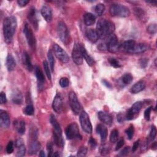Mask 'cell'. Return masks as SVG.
Returning <instances> with one entry per match:
<instances>
[{
    "label": "cell",
    "instance_id": "6da1fadb",
    "mask_svg": "<svg viewBox=\"0 0 157 157\" xmlns=\"http://www.w3.org/2000/svg\"><path fill=\"white\" fill-rule=\"evenodd\" d=\"M17 26V18L14 16L7 17L3 21V33L4 41L7 44L12 42Z\"/></svg>",
    "mask_w": 157,
    "mask_h": 157
},
{
    "label": "cell",
    "instance_id": "7a4b0ae2",
    "mask_svg": "<svg viewBox=\"0 0 157 157\" xmlns=\"http://www.w3.org/2000/svg\"><path fill=\"white\" fill-rule=\"evenodd\" d=\"M115 29L113 23L105 19H99L96 25V32L99 38L105 39L113 34Z\"/></svg>",
    "mask_w": 157,
    "mask_h": 157
},
{
    "label": "cell",
    "instance_id": "3957f363",
    "mask_svg": "<svg viewBox=\"0 0 157 157\" xmlns=\"http://www.w3.org/2000/svg\"><path fill=\"white\" fill-rule=\"evenodd\" d=\"M109 12L113 17H126L130 15L129 9L127 7L120 4H112L109 9Z\"/></svg>",
    "mask_w": 157,
    "mask_h": 157
},
{
    "label": "cell",
    "instance_id": "277c9868",
    "mask_svg": "<svg viewBox=\"0 0 157 157\" xmlns=\"http://www.w3.org/2000/svg\"><path fill=\"white\" fill-rule=\"evenodd\" d=\"M65 134L67 139L69 140L82 139V136L79 132L78 125L75 123H72L67 126Z\"/></svg>",
    "mask_w": 157,
    "mask_h": 157
},
{
    "label": "cell",
    "instance_id": "5b68a950",
    "mask_svg": "<svg viewBox=\"0 0 157 157\" xmlns=\"http://www.w3.org/2000/svg\"><path fill=\"white\" fill-rule=\"evenodd\" d=\"M80 123L82 129L88 134L92 132V124L91 123L88 113L83 110L80 114Z\"/></svg>",
    "mask_w": 157,
    "mask_h": 157
},
{
    "label": "cell",
    "instance_id": "8992f818",
    "mask_svg": "<svg viewBox=\"0 0 157 157\" xmlns=\"http://www.w3.org/2000/svg\"><path fill=\"white\" fill-rule=\"evenodd\" d=\"M23 33L25 35L26 40L28 42V44L30 47L35 50L36 47V37L34 35V33L31 28V27L29 26V25L26 23L25 26H24V29H23Z\"/></svg>",
    "mask_w": 157,
    "mask_h": 157
},
{
    "label": "cell",
    "instance_id": "52a82bcc",
    "mask_svg": "<svg viewBox=\"0 0 157 157\" xmlns=\"http://www.w3.org/2000/svg\"><path fill=\"white\" fill-rule=\"evenodd\" d=\"M105 44L107 45V50L110 53L117 52L120 48L118 38L114 34H112L107 37Z\"/></svg>",
    "mask_w": 157,
    "mask_h": 157
},
{
    "label": "cell",
    "instance_id": "ba28073f",
    "mask_svg": "<svg viewBox=\"0 0 157 157\" xmlns=\"http://www.w3.org/2000/svg\"><path fill=\"white\" fill-rule=\"evenodd\" d=\"M57 32L60 40L64 44H67L69 40V33L66 25L63 22L60 21L58 24Z\"/></svg>",
    "mask_w": 157,
    "mask_h": 157
},
{
    "label": "cell",
    "instance_id": "9c48e42d",
    "mask_svg": "<svg viewBox=\"0 0 157 157\" xmlns=\"http://www.w3.org/2000/svg\"><path fill=\"white\" fill-rule=\"evenodd\" d=\"M69 102L74 113L78 115L81 110V105L78 100L76 94L74 91L70 92L69 94Z\"/></svg>",
    "mask_w": 157,
    "mask_h": 157
},
{
    "label": "cell",
    "instance_id": "30bf717a",
    "mask_svg": "<svg viewBox=\"0 0 157 157\" xmlns=\"http://www.w3.org/2000/svg\"><path fill=\"white\" fill-rule=\"evenodd\" d=\"M143 106V102L141 101H137L135 102L130 109L126 112L125 115L126 120H132L134 118L136 115L139 113L140 110H141Z\"/></svg>",
    "mask_w": 157,
    "mask_h": 157
},
{
    "label": "cell",
    "instance_id": "8fae6325",
    "mask_svg": "<svg viewBox=\"0 0 157 157\" xmlns=\"http://www.w3.org/2000/svg\"><path fill=\"white\" fill-rule=\"evenodd\" d=\"M72 58L74 62L77 64L80 65L83 63V56L81 52L80 44L78 43H75L73 47L72 52Z\"/></svg>",
    "mask_w": 157,
    "mask_h": 157
},
{
    "label": "cell",
    "instance_id": "7c38bea8",
    "mask_svg": "<svg viewBox=\"0 0 157 157\" xmlns=\"http://www.w3.org/2000/svg\"><path fill=\"white\" fill-rule=\"evenodd\" d=\"M53 50L56 57L63 63H67L69 61V57L67 53L58 44H55L53 46Z\"/></svg>",
    "mask_w": 157,
    "mask_h": 157
},
{
    "label": "cell",
    "instance_id": "4fadbf2b",
    "mask_svg": "<svg viewBox=\"0 0 157 157\" xmlns=\"http://www.w3.org/2000/svg\"><path fill=\"white\" fill-rule=\"evenodd\" d=\"M150 48V46L147 44L145 43H138L135 42L129 50L128 52V53L131 54H138L145 52Z\"/></svg>",
    "mask_w": 157,
    "mask_h": 157
},
{
    "label": "cell",
    "instance_id": "5bb4252c",
    "mask_svg": "<svg viewBox=\"0 0 157 157\" xmlns=\"http://www.w3.org/2000/svg\"><path fill=\"white\" fill-rule=\"evenodd\" d=\"M63 98L61 94L59 93H58L52 102V107L53 109L57 113H60L61 111L63 109Z\"/></svg>",
    "mask_w": 157,
    "mask_h": 157
},
{
    "label": "cell",
    "instance_id": "9a60e30c",
    "mask_svg": "<svg viewBox=\"0 0 157 157\" xmlns=\"http://www.w3.org/2000/svg\"><path fill=\"white\" fill-rule=\"evenodd\" d=\"M15 146L17 148L16 156L18 157L23 156L26 152V147L24 144L23 140L21 138L17 139L15 142Z\"/></svg>",
    "mask_w": 157,
    "mask_h": 157
},
{
    "label": "cell",
    "instance_id": "2e32d148",
    "mask_svg": "<svg viewBox=\"0 0 157 157\" xmlns=\"http://www.w3.org/2000/svg\"><path fill=\"white\" fill-rule=\"evenodd\" d=\"M10 123V118L7 112L5 110H0V125L3 128H7Z\"/></svg>",
    "mask_w": 157,
    "mask_h": 157
},
{
    "label": "cell",
    "instance_id": "e0dca14e",
    "mask_svg": "<svg viewBox=\"0 0 157 157\" xmlns=\"http://www.w3.org/2000/svg\"><path fill=\"white\" fill-rule=\"evenodd\" d=\"M99 120L107 125H111L112 123V117L110 114L103 111H99L98 113Z\"/></svg>",
    "mask_w": 157,
    "mask_h": 157
},
{
    "label": "cell",
    "instance_id": "ac0fdd59",
    "mask_svg": "<svg viewBox=\"0 0 157 157\" xmlns=\"http://www.w3.org/2000/svg\"><path fill=\"white\" fill-rule=\"evenodd\" d=\"M28 18L31 23V24L33 26L34 29H37L38 28V20L36 17V9L34 7H31L28 14Z\"/></svg>",
    "mask_w": 157,
    "mask_h": 157
},
{
    "label": "cell",
    "instance_id": "d6986e66",
    "mask_svg": "<svg viewBox=\"0 0 157 157\" xmlns=\"http://www.w3.org/2000/svg\"><path fill=\"white\" fill-rule=\"evenodd\" d=\"M34 71H35V75L36 76L37 83H38V87L40 89L44 86V83L45 82V77L44 75V74L41 69L39 66H36Z\"/></svg>",
    "mask_w": 157,
    "mask_h": 157
},
{
    "label": "cell",
    "instance_id": "ffe728a7",
    "mask_svg": "<svg viewBox=\"0 0 157 157\" xmlns=\"http://www.w3.org/2000/svg\"><path fill=\"white\" fill-rule=\"evenodd\" d=\"M41 14L46 21L50 22L52 20V10L48 6H43L40 10Z\"/></svg>",
    "mask_w": 157,
    "mask_h": 157
},
{
    "label": "cell",
    "instance_id": "44dd1931",
    "mask_svg": "<svg viewBox=\"0 0 157 157\" xmlns=\"http://www.w3.org/2000/svg\"><path fill=\"white\" fill-rule=\"evenodd\" d=\"M146 83L144 80H140L136 82L130 89V92L132 94H137L145 89Z\"/></svg>",
    "mask_w": 157,
    "mask_h": 157
},
{
    "label": "cell",
    "instance_id": "7402d4cb",
    "mask_svg": "<svg viewBox=\"0 0 157 157\" xmlns=\"http://www.w3.org/2000/svg\"><path fill=\"white\" fill-rule=\"evenodd\" d=\"M96 132L100 135L101 142H104L105 141L106 139H107V128L102 124H99L96 126Z\"/></svg>",
    "mask_w": 157,
    "mask_h": 157
},
{
    "label": "cell",
    "instance_id": "603a6c76",
    "mask_svg": "<svg viewBox=\"0 0 157 157\" xmlns=\"http://www.w3.org/2000/svg\"><path fill=\"white\" fill-rule=\"evenodd\" d=\"M133 80V77L130 73H126L123 75L118 81V84L120 86H124L129 84Z\"/></svg>",
    "mask_w": 157,
    "mask_h": 157
},
{
    "label": "cell",
    "instance_id": "cb8c5ba5",
    "mask_svg": "<svg viewBox=\"0 0 157 157\" xmlns=\"http://www.w3.org/2000/svg\"><path fill=\"white\" fill-rule=\"evenodd\" d=\"M22 61H23V65L29 71H31L33 70V66L31 63V58L29 54L26 52H23L22 55Z\"/></svg>",
    "mask_w": 157,
    "mask_h": 157
},
{
    "label": "cell",
    "instance_id": "d4e9b609",
    "mask_svg": "<svg viewBox=\"0 0 157 157\" xmlns=\"http://www.w3.org/2000/svg\"><path fill=\"white\" fill-rule=\"evenodd\" d=\"M12 101L13 103L17 104H21L23 102V96L21 92L18 90L15 89L12 91Z\"/></svg>",
    "mask_w": 157,
    "mask_h": 157
},
{
    "label": "cell",
    "instance_id": "484cf974",
    "mask_svg": "<svg viewBox=\"0 0 157 157\" xmlns=\"http://www.w3.org/2000/svg\"><path fill=\"white\" fill-rule=\"evenodd\" d=\"M13 125L18 133L20 135H23L25 132V122L23 120H16Z\"/></svg>",
    "mask_w": 157,
    "mask_h": 157
},
{
    "label": "cell",
    "instance_id": "4316f807",
    "mask_svg": "<svg viewBox=\"0 0 157 157\" xmlns=\"http://www.w3.org/2000/svg\"><path fill=\"white\" fill-rule=\"evenodd\" d=\"M50 122L53 128V129H54L53 132L62 135V131H61V126L59 123L58 122V121L56 120L55 115L53 114H52L50 117Z\"/></svg>",
    "mask_w": 157,
    "mask_h": 157
},
{
    "label": "cell",
    "instance_id": "83f0119b",
    "mask_svg": "<svg viewBox=\"0 0 157 157\" xmlns=\"http://www.w3.org/2000/svg\"><path fill=\"white\" fill-rule=\"evenodd\" d=\"M6 66L7 69V70L9 72H11L14 70L15 66H16V61L15 59H14L13 56L9 54L6 58Z\"/></svg>",
    "mask_w": 157,
    "mask_h": 157
},
{
    "label": "cell",
    "instance_id": "f1b7e54d",
    "mask_svg": "<svg viewBox=\"0 0 157 157\" xmlns=\"http://www.w3.org/2000/svg\"><path fill=\"white\" fill-rule=\"evenodd\" d=\"M80 47H81V52H82L83 58L85 59V61H86V63H88V65L93 66L94 63V61L93 58L88 53V52L83 45L80 44Z\"/></svg>",
    "mask_w": 157,
    "mask_h": 157
},
{
    "label": "cell",
    "instance_id": "f546056e",
    "mask_svg": "<svg viewBox=\"0 0 157 157\" xmlns=\"http://www.w3.org/2000/svg\"><path fill=\"white\" fill-rule=\"evenodd\" d=\"M86 36L88 39L93 43L97 42L99 39L97 32L94 29H88L86 31Z\"/></svg>",
    "mask_w": 157,
    "mask_h": 157
},
{
    "label": "cell",
    "instance_id": "4dcf8cb0",
    "mask_svg": "<svg viewBox=\"0 0 157 157\" xmlns=\"http://www.w3.org/2000/svg\"><path fill=\"white\" fill-rule=\"evenodd\" d=\"M40 148V143L36 140V139H33L29 144V154L33 155L37 153Z\"/></svg>",
    "mask_w": 157,
    "mask_h": 157
},
{
    "label": "cell",
    "instance_id": "1f68e13d",
    "mask_svg": "<svg viewBox=\"0 0 157 157\" xmlns=\"http://www.w3.org/2000/svg\"><path fill=\"white\" fill-rule=\"evenodd\" d=\"M83 18L84 23L86 26H91L96 21V16L90 12L85 13L84 14Z\"/></svg>",
    "mask_w": 157,
    "mask_h": 157
},
{
    "label": "cell",
    "instance_id": "d6a6232c",
    "mask_svg": "<svg viewBox=\"0 0 157 157\" xmlns=\"http://www.w3.org/2000/svg\"><path fill=\"white\" fill-rule=\"evenodd\" d=\"M134 12L137 18L142 21L144 20H145L146 13L144 10V9H142L140 7H136L134 9Z\"/></svg>",
    "mask_w": 157,
    "mask_h": 157
},
{
    "label": "cell",
    "instance_id": "836d02e7",
    "mask_svg": "<svg viewBox=\"0 0 157 157\" xmlns=\"http://www.w3.org/2000/svg\"><path fill=\"white\" fill-rule=\"evenodd\" d=\"M105 6L102 3H99L95 6L94 11L97 15L101 16L104 13L105 11Z\"/></svg>",
    "mask_w": 157,
    "mask_h": 157
},
{
    "label": "cell",
    "instance_id": "e575fe53",
    "mask_svg": "<svg viewBox=\"0 0 157 157\" xmlns=\"http://www.w3.org/2000/svg\"><path fill=\"white\" fill-rule=\"evenodd\" d=\"M47 57H48V62H49L50 67L51 69V71L53 72V69H54V66H55V59H54V57L53 56V54L52 53V51L50 50H48V52Z\"/></svg>",
    "mask_w": 157,
    "mask_h": 157
},
{
    "label": "cell",
    "instance_id": "d590c367",
    "mask_svg": "<svg viewBox=\"0 0 157 157\" xmlns=\"http://www.w3.org/2000/svg\"><path fill=\"white\" fill-rule=\"evenodd\" d=\"M118 131L117 129H113L110 134V140L111 142L112 143H115L118 140Z\"/></svg>",
    "mask_w": 157,
    "mask_h": 157
},
{
    "label": "cell",
    "instance_id": "8d00e7d4",
    "mask_svg": "<svg viewBox=\"0 0 157 157\" xmlns=\"http://www.w3.org/2000/svg\"><path fill=\"white\" fill-rule=\"evenodd\" d=\"M99 150L101 155H106L109 153L110 147L106 144H102L100 146Z\"/></svg>",
    "mask_w": 157,
    "mask_h": 157
},
{
    "label": "cell",
    "instance_id": "74e56055",
    "mask_svg": "<svg viewBox=\"0 0 157 157\" xmlns=\"http://www.w3.org/2000/svg\"><path fill=\"white\" fill-rule=\"evenodd\" d=\"M34 112V107L32 104H30L27 105L24 109V113L26 114V115H29V116L32 115H33Z\"/></svg>",
    "mask_w": 157,
    "mask_h": 157
},
{
    "label": "cell",
    "instance_id": "f35d334b",
    "mask_svg": "<svg viewBox=\"0 0 157 157\" xmlns=\"http://www.w3.org/2000/svg\"><path fill=\"white\" fill-rule=\"evenodd\" d=\"M43 66L47 78H48V80H51V72L50 69V68H49V66L47 61L45 60L43 61Z\"/></svg>",
    "mask_w": 157,
    "mask_h": 157
},
{
    "label": "cell",
    "instance_id": "ab89813d",
    "mask_svg": "<svg viewBox=\"0 0 157 157\" xmlns=\"http://www.w3.org/2000/svg\"><path fill=\"white\" fill-rule=\"evenodd\" d=\"M156 136V129L155 126H151V130L148 137V141H152L155 139Z\"/></svg>",
    "mask_w": 157,
    "mask_h": 157
},
{
    "label": "cell",
    "instance_id": "60d3db41",
    "mask_svg": "<svg viewBox=\"0 0 157 157\" xmlns=\"http://www.w3.org/2000/svg\"><path fill=\"white\" fill-rule=\"evenodd\" d=\"M126 135H127V137H128V139L129 140H131L133 136H134V126L133 125H130L129 127L125 131Z\"/></svg>",
    "mask_w": 157,
    "mask_h": 157
},
{
    "label": "cell",
    "instance_id": "b9f144b4",
    "mask_svg": "<svg viewBox=\"0 0 157 157\" xmlns=\"http://www.w3.org/2000/svg\"><path fill=\"white\" fill-rule=\"evenodd\" d=\"M147 31H148V33L151 34H154L156 33L157 31V26L156 23H153V24H150L148 26L147 28Z\"/></svg>",
    "mask_w": 157,
    "mask_h": 157
},
{
    "label": "cell",
    "instance_id": "7bdbcfd3",
    "mask_svg": "<svg viewBox=\"0 0 157 157\" xmlns=\"http://www.w3.org/2000/svg\"><path fill=\"white\" fill-rule=\"evenodd\" d=\"M108 60H109V62L110 64L112 66H113V67L119 68V67H121L120 63H119V61L117 59H115L114 58H109Z\"/></svg>",
    "mask_w": 157,
    "mask_h": 157
},
{
    "label": "cell",
    "instance_id": "ee69618b",
    "mask_svg": "<svg viewBox=\"0 0 157 157\" xmlns=\"http://www.w3.org/2000/svg\"><path fill=\"white\" fill-rule=\"evenodd\" d=\"M87 153V148L85 146H81L77 151V156H85Z\"/></svg>",
    "mask_w": 157,
    "mask_h": 157
},
{
    "label": "cell",
    "instance_id": "f6af8a7d",
    "mask_svg": "<svg viewBox=\"0 0 157 157\" xmlns=\"http://www.w3.org/2000/svg\"><path fill=\"white\" fill-rule=\"evenodd\" d=\"M59 83V85L62 88H66V87L69 86V81L67 78H66V77H62V78H60Z\"/></svg>",
    "mask_w": 157,
    "mask_h": 157
},
{
    "label": "cell",
    "instance_id": "bcb514c9",
    "mask_svg": "<svg viewBox=\"0 0 157 157\" xmlns=\"http://www.w3.org/2000/svg\"><path fill=\"white\" fill-rule=\"evenodd\" d=\"M152 108H153L152 106H150L147 109H146V110L144 112V118L147 121L150 120V114H151V112Z\"/></svg>",
    "mask_w": 157,
    "mask_h": 157
},
{
    "label": "cell",
    "instance_id": "7dc6e473",
    "mask_svg": "<svg viewBox=\"0 0 157 157\" xmlns=\"http://www.w3.org/2000/svg\"><path fill=\"white\" fill-rule=\"evenodd\" d=\"M47 150L48 151V156H52L53 154V144L51 142H48L47 144Z\"/></svg>",
    "mask_w": 157,
    "mask_h": 157
},
{
    "label": "cell",
    "instance_id": "c3c4849f",
    "mask_svg": "<svg viewBox=\"0 0 157 157\" xmlns=\"http://www.w3.org/2000/svg\"><path fill=\"white\" fill-rule=\"evenodd\" d=\"M6 152L8 154L12 153L13 151V143L12 141H9L6 146Z\"/></svg>",
    "mask_w": 157,
    "mask_h": 157
},
{
    "label": "cell",
    "instance_id": "681fc988",
    "mask_svg": "<svg viewBox=\"0 0 157 157\" xmlns=\"http://www.w3.org/2000/svg\"><path fill=\"white\" fill-rule=\"evenodd\" d=\"M129 151H130V147H129V146L125 147L120 152L119 155L121 156H126V155H128V153H129Z\"/></svg>",
    "mask_w": 157,
    "mask_h": 157
},
{
    "label": "cell",
    "instance_id": "f907efd6",
    "mask_svg": "<svg viewBox=\"0 0 157 157\" xmlns=\"http://www.w3.org/2000/svg\"><path fill=\"white\" fill-rule=\"evenodd\" d=\"M124 144V140L123 138H121L118 142L117 143L116 147H115V150H118L119 149H120Z\"/></svg>",
    "mask_w": 157,
    "mask_h": 157
},
{
    "label": "cell",
    "instance_id": "816d5d0a",
    "mask_svg": "<svg viewBox=\"0 0 157 157\" xmlns=\"http://www.w3.org/2000/svg\"><path fill=\"white\" fill-rule=\"evenodd\" d=\"M148 59L147 58H141L139 61V64L142 68H145L148 65Z\"/></svg>",
    "mask_w": 157,
    "mask_h": 157
},
{
    "label": "cell",
    "instance_id": "f5cc1de1",
    "mask_svg": "<svg viewBox=\"0 0 157 157\" xmlns=\"http://www.w3.org/2000/svg\"><path fill=\"white\" fill-rule=\"evenodd\" d=\"M117 121L120 123H122L124 122V120L126 119L125 115H124L123 114H122L121 113H120L117 115Z\"/></svg>",
    "mask_w": 157,
    "mask_h": 157
},
{
    "label": "cell",
    "instance_id": "db71d44e",
    "mask_svg": "<svg viewBox=\"0 0 157 157\" xmlns=\"http://www.w3.org/2000/svg\"><path fill=\"white\" fill-rule=\"evenodd\" d=\"M6 101H7V99H6V94L4 92H1V94H0V102H1V104L6 103Z\"/></svg>",
    "mask_w": 157,
    "mask_h": 157
},
{
    "label": "cell",
    "instance_id": "11a10c76",
    "mask_svg": "<svg viewBox=\"0 0 157 157\" xmlns=\"http://www.w3.org/2000/svg\"><path fill=\"white\" fill-rule=\"evenodd\" d=\"M89 144H90L91 147L93 148H94L97 145V142L93 137H90V139H89Z\"/></svg>",
    "mask_w": 157,
    "mask_h": 157
},
{
    "label": "cell",
    "instance_id": "9f6ffc18",
    "mask_svg": "<svg viewBox=\"0 0 157 157\" xmlns=\"http://www.w3.org/2000/svg\"><path fill=\"white\" fill-rule=\"evenodd\" d=\"M139 144H140V140H136V141L134 143V144H133V145H132V152H134V151H136L137 150V148H138L139 146Z\"/></svg>",
    "mask_w": 157,
    "mask_h": 157
},
{
    "label": "cell",
    "instance_id": "6f0895ef",
    "mask_svg": "<svg viewBox=\"0 0 157 157\" xmlns=\"http://www.w3.org/2000/svg\"><path fill=\"white\" fill-rule=\"evenodd\" d=\"M29 1H26V0H18L17 1V3L18 4L21 6V7H23L25 6L27 4L29 3Z\"/></svg>",
    "mask_w": 157,
    "mask_h": 157
},
{
    "label": "cell",
    "instance_id": "680465c9",
    "mask_svg": "<svg viewBox=\"0 0 157 157\" xmlns=\"http://www.w3.org/2000/svg\"><path fill=\"white\" fill-rule=\"evenodd\" d=\"M98 48H99V50H102V51H104V50H107V45H106L105 42L100 44L98 46Z\"/></svg>",
    "mask_w": 157,
    "mask_h": 157
},
{
    "label": "cell",
    "instance_id": "91938a15",
    "mask_svg": "<svg viewBox=\"0 0 157 157\" xmlns=\"http://www.w3.org/2000/svg\"><path fill=\"white\" fill-rule=\"evenodd\" d=\"M102 83H103V84H104L106 87H107L108 88H112L111 84H110L109 82H107V80H102Z\"/></svg>",
    "mask_w": 157,
    "mask_h": 157
},
{
    "label": "cell",
    "instance_id": "94428289",
    "mask_svg": "<svg viewBox=\"0 0 157 157\" xmlns=\"http://www.w3.org/2000/svg\"><path fill=\"white\" fill-rule=\"evenodd\" d=\"M147 144L146 142H144L143 144L141 146V150H145L147 149Z\"/></svg>",
    "mask_w": 157,
    "mask_h": 157
},
{
    "label": "cell",
    "instance_id": "6125c7cd",
    "mask_svg": "<svg viewBox=\"0 0 157 157\" xmlns=\"http://www.w3.org/2000/svg\"><path fill=\"white\" fill-rule=\"evenodd\" d=\"M39 156H42V157L45 156V154L43 150H40L39 151Z\"/></svg>",
    "mask_w": 157,
    "mask_h": 157
},
{
    "label": "cell",
    "instance_id": "be15d7a7",
    "mask_svg": "<svg viewBox=\"0 0 157 157\" xmlns=\"http://www.w3.org/2000/svg\"><path fill=\"white\" fill-rule=\"evenodd\" d=\"M151 148L153 149V150H156V142H154V143L152 144Z\"/></svg>",
    "mask_w": 157,
    "mask_h": 157
},
{
    "label": "cell",
    "instance_id": "e7e4bbea",
    "mask_svg": "<svg viewBox=\"0 0 157 157\" xmlns=\"http://www.w3.org/2000/svg\"><path fill=\"white\" fill-rule=\"evenodd\" d=\"M147 2L150 3V4H153V6H156V1H147Z\"/></svg>",
    "mask_w": 157,
    "mask_h": 157
},
{
    "label": "cell",
    "instance_id": "03108f58",
    "mask_svg": "<svg viewBox=\"0 0 157 157\" xmlns=\"http://www.w3.org/2000/svg\"><path fill=\"white\" fill-rule=\"evenodd\" d=\"M60 156L59 153L58 151H56V152L53 153V156Z\"/></svg>",
    "mask_w": 157,
    "mask_h": 157
}]
</instances>
